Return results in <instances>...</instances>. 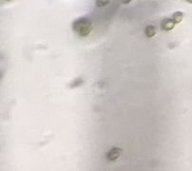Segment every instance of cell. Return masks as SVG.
<instances>
[{
	"label": "cell",
	"instance_id": "1",
	"mask_svg": "<svg viewBox=\"0 0 192 171\" xmlns=\"http://www.w3.org/2000/svg\"><path fill=\"white\" fill-rule=\"evenodd\" d=\"M72 31L81 37H86L92 32L93 25L92 21L87 17H79L75 19L71 24Z\"/></svg>",
	"mask_w": 192,
	"mask_h": 171
},
{
	"label": "cell",
	"instance_id": "8",
	"mask_svg": "<svg viewBox=\"0 0 192 171\" xmlns=\"http://www.w3.org/2000/svg\"><path fill=\"white\" fill-rule=\"evenodd\" d=\"M129 2H131V0H122L123 4H128Z\"/></svg>",
	"mask_w": 192,
	"mask_h": 171
},
{
	"label": "cell",
	"instance_id": "4",
	"mask_svg": "<svg viewBox=\"0 0 192 171\" xmlns=\"http://www.w3.org/2000/svg\"><path fill=\"white\" fill-rule=\"evenodd\" d=\"M156 32H157V29H156L155 26L153 25H148L146 26L145 29V34L146 37L148 38H152L156 35Z\"/></svg>",
	"mask_w": 192,
	"mask_h": 171
},
{
	"label": "cell",
	"instance_id": "2",
	"mask_svg": "<svg viewBox=\"0 0 192 171\" xmlns=\"http://www.w3.org/2000/svg\"><path fill=\"white\" fill-rule=\"evenodd\" d=\"M122 154V149L119 148V147H112L108 153H107V159H108L109 162H114L117 159H119L120 156Z\"/></svg>",
	"mask_w": 192,
	"mask_h": 171
},
{
	"label": "cell",
	"instance_id": "6",
	"mask_svg": "<svg viewBox=\"0 0 192 171\" xmlns=\"http://www.w3.org/2000/svg\"><path fill=\"white\" fill-rule=\"evenodd\" d=\"M84 82H85V81H84L83 78H81V77L75 78V79H74V80L70 84V88H79V87H81V86H83Z\"/></svg>",
	"mask_w": 192,
	"mask_h": 171
},
{
	"label": "cell",
	"instance_id": "5",
	"mask_svg": "<svg viewBox=\"0 0 192 171\" xmlns=\"http://www.w3.org/2000/svg\"><path fill=\"white\" fill-rule=\"evenodd\" d=\"M184 17V14L182 12H175L171 16V19L174 21L175 24H179V23H181L183 21V19Z\"/></svg>",
	"mask_w": 192,
	"mask_h": 171
},
{
	"label": "cell",
	"instance_id": "9",
	"mask_svg": "<svg viewBox=\"0 0 192 171\" xmlns=\"http://www.w3.org/2000/svg\"><path fill=\"white\" fill-rule=\"evenodd\" d=\"M187 3H189V4H192V0H185Z\"/></svg>",
	"mask_w": 192,
	"mask_h": 171
},
{
	"label": "cell",
	"instance_id": "3",
	"mask_svg": "<svg viewBox=\"0 0 192 171\" xmlns=\"http://www.w3.org/2000/svg\"><path fill=\"white\" fill-rule=\"evenodd\" d=\"M175 23L171 18H165L161 22V29L165 31H172L175 28Z\"/></svg>",
	"mask_w": 192,
	"mask_h": 171
},
{
	"label": "cell",
	"instance_id": "10",
	"mask_svg": "<svg viewBox=\"0 0 192 171\" xmlns=\"http://www.w3.org/2000/svg\"><path fill=\"white\" fill-rule=\"evenodd\" d=\"M5 1H11V0H5Z\"/></svg>",
	"mask_w": 192,
	"mask_h": 171
},
{
	"label": "cell",
	"instance_id": "7",
	"mask_svg": "<svg viewBox=\"0 0 192 171\" xmlns=\"http://www.w3.org/2000/svg\"><path fill=\"white\" fill-rule=\"evenodd\" d=\"M109 2H110V0H96L95 4L97 7L101 8V7H105V6L109 5Z\"/></svg>",
	"mask_w": 192,
	"mask_h": 171
}]
</instances>
